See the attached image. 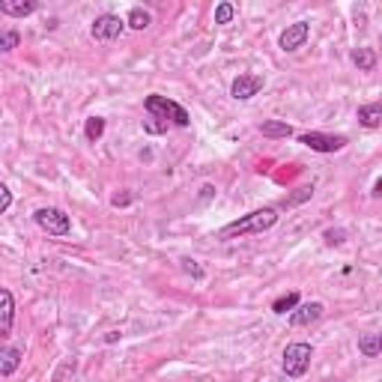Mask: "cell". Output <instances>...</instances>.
Listing matches in <instances>:
<instances>
[{
  "label": "cell",
  "mask_w": 382,
  "mask_h": 382,
  "mask_svg": "<svg viewBox=\"0 0 382 382\" xmlns=\"http://www.w3.org/2000/svg\"><path fill=\"white\" fill-rule=\"evenodd\" d=\"M13 320H15V299L13 293L0 286V337L13 332Z\"/></svg>",
  "instance_id": "cell-10"
},
{
  "label": "cell",
  "mask_w": 382,
  "mask_h": 382,
  "mask_svg": "<svg viewBox=\"0 0 382 382\" xmlns=\"http://www.w3.org/2000/svg\"><path fill=\"white\" fill-rule=\"evenodd\" d=\"M323 316V305L320 302H305V305H296L290 311V326H311Z\"/></svg>",
  "instance_id": "cell-9"
},
{
  "label": "cell",
  "mask_w": 382,
  "mask_h": 382,
  "mask_svg": "<svg viewBox=\"0 0 382 382\" xmlns=\"http://www.w3.org/2000/svg\"><path fill=\"white\" fill-rule=\"evenodd\" d=\"M18 42H21L18 30H0V54H6V51L18 48Z\"/></svg>",
  "instance_id": "cell-20"
},
{
  "label": "cell",
  "mask_w": 382,
  "mask_h": 382,
  "mask_svg": "<svg viewBox=\"0 0 382 382\" xmlns=\"http://www.w3.org/2000/svg\"><path fill=\"white\" fill-rule=\"evenodd\" d=\"M150 13H146V9H141V6H135L132 13H129V18H125V24H129L132 30H146L150 27Z\"/></svg>",
  "instance_id": "cell-17"
},
{
  "label": "cell",
  "mask_w": 382,
  "mask_h": 382,
  "mask_svg": "<svg viewBox=\"0 0 382 382\" xmlns=\"http://www.w3.org/2000/svg\"><path fill=\"white\" fill-rule=\"evenodd\" d=\"M353 63L358 66V72H374L376 69V51L374 48H358V51H353Z\"/></svg>",
  "instance_id": "cell-15"
},
{
  "label": "cell",
  "mask_w": 382,
  "mask_h": 382,
  "mask_svg": "<svg viewBox=\"0 0 382 382\" xmlns=\"http://www.w3.org/2000/svg\"><path fill=\"white\" fill-rule=\"evenodd\" d=\"M370 194H374V197L382 194V179H376V183H374V191H370Z\"/></svg>",
  "instance_id": "cell-26"
},
{
  "label": "cell",
  "mask_w": 382,
  "mask_h": 382,
  "mask_svg": "<svg viewBox=\"0 0 382 382\" xmlns=\"http://www.w3.org/2000/svg\"><path fill=\"white\" fill-rule=\"evenodd\" d=\"M299 144H305L307 150H314V153H337L346 146V137L326 135V132H305V135H299Z\"/></svg>",
  "instance_id": "cell-5"
},
{
  "label": "cell",
  "mask_w": 382,
  "mask_h": 382,
  "mask_svg": "<svg viewBox=\"0 0 382 382\" xmlns=\"http://www.w3.org/2000/svg\"><path fill=\"white\" fill-rule=\"evenodd\" d=\"M84 135H87V141H99L105 135V120L102 116H90L87 125H84Z\"/></svg>",
  "instance_id": "cell-19"
},
{
  "label": "cell",
  "mask_w": 382,
  "mask_h": 382,
  "mask_svg": "<svg viewBox=\"0 0 382 382\" xmlns=\"http://www.w3.org/2000/svg\"><path fill=\"white\" fill-rule=\"evenodd\" d=\"M233 15H236L233 3H218V6H215V24H230Z\"/></svg>",
  "instance_id": "cell-21"
},
{
  "label": "cell",
  "mask_w": 382,
  "mask_h": 382,
  "mask_svg": "<svg viewBox=\"0 0 382 382\" xmlns=\"http://www.w3.org/2000/svg\"><path fill=\"white\" fill-rule=\"evenodd\" d=\"M379 349H382V335H367L358 341V353L367 356V358H376Z\"/></svg>",
  "instance_id": "cell-16"
},
{
  "label": "cell",
  "mask_w": 382,
  "mask_h": 382,
  "mask_svg": "<svg viewBox=\"0 0 382 382\" xmlns=\"http://www.w3.org/2000/svg\"><path fill=\"white\" fill-rule=\"evenodd\" d=\"M125 30V21L120 18V15H111V13H105V15H99L93 21V27H90V33H93V39H99V42H111V39H116Z\"/></svg>",
  "instance_id": "cell-6"
},
{
  "label": "cell",
  "mask_w": 382,
  "mask_h": 382,
  "mask_svg": "<svg viewBox=\"0 0 382 382\" xmlns=\"http://www.w3.org/2000/svg\"><path fill=\"white\" fill-rule=\"evenodd\" d=\"M144 129L150 132V135H162V132H167V123H153V120H146Z\"/></svg>",
  "instance_id": "cell-23"
},
{
  "label": "cell",
  "mask_w": 382,
  "mask_h": 382,
  "mask_svg": "<svg viewBox=\"0 0 382 382\" xmlns=\"http://www.w3.org/2000/svg\"><path fill=\"white\" fill-rule=\"evenodd\" d=\"M275 224H278V212H275L272 206L266 209H254L248 212V215H242L236 221H230V224H224L218 230V239H236V236H248V233H266L272 230Z\"/></svg>",
  "instance_id": "cell-1"
},
{
  "label": "cell",
  "mask_w": 382,
  "mask_h": 382,
  "mask_svg": "<svg viewBox=\"0 0 382 382\" xmlns=\"http://www.w3.org/2000/svg\"><path fill=\"white\" fill-rule=\"evenodd\" d=\"M326 242H328V245H341V242H344V230H328L326 233Z\"/></svg>",
  "instance_id": "cell-24"
},
{
  "label": "cell",
  "mask_w": 382,
  "mask_h": 382,
  "mask_svg": "<svg viewBox=\"0 0 382 382\" xmlns=\"http://www.w3.org/2000/svg\"><path fill=\"white\" fill-rule=\"evenodd\" d=\"M129 200H132L129 194H116V197L111 200V204H114V206H125V204H129Z\"/></svg>",
  "instance_id": "cell-25"
},
{
  "label": "cell",
  "mask_w": 382,
  "mask_h": 382,
  "mask_svg": "<svg viewBox=\"0 0 382 382\" xmlns=\"http://www.w3.org/2000/svg\"><path fill=\"white\" fill-rule=\"evenodd\" d=\"M311 358H314L311 344H302V341H299V344H286L281 367H284V374L290 376V379H299V376L307 374V367H311Z\"/></svg>",
  "instance_id": "cell-3"
},
{
  "label": "cell",
  "mask_w": 382,
  "mask_h": 382,
  "mask_svg": "<svg viewBox=\"0 0 382 382\" xmlns=\"http://www.w3.org/2000/svg\"><path fill=\"white\" fill-rule=\"evenodd\" d=\"M33 221H36V224L45 230V233H51V236H69V233H72L69 215H66L63 209H57V206H42V209H36V212H33Z\"/></svg>",
  "instance_id": "cell-4"
},
{
  "label": "cell",
  "mask_w": 382,
  "mask_h": 382,
  "mask_svg": "<svg viewBox=\"0 0 382 382\" xmlns=\"http://www.w3.org/2000/svg\"><path fill=\"white\" fill-rule=\"evenodd\" d=\"M296 305H299V293H286V296H281V299L272 302V311L275 314H286V311H293Z\"/></svg>",
  "instance_id": "cell-18"
},
{
  "label": "cell",
  "mask_w": 382,
  "mask_h": 382,
  "mask_svg": "<svg viewBox=\"0 0 382 382\" xmlns=\"http://www.w3.org/2000/svg\"><path fill=\"white\" fill-rule=\"evenodd\" d=\"M9 206H13V191H9L3 183H0V215H3Z\"/></svg>",
  "instance_id": "cell-22"
},
{
  "label": "cell",
  "mask_w": 382,
  "mask_h": 382,
  "mask_svg": "<svg viewBox=\"0 0 382 382\" xmlns=\"http://www.w3.org/2000/svg\"><path fill=\"white\" fill-rule=\"evenodd\" d=\"M307 36H311V24H307V21H296V24H286L278 45H281V51H299L307 42Z\"/></svg>",
  "instance_id": "cell-8"
},
{
  "label": "cell",
  "mask_w": 382,
  "mask_h": 382,
  "mask_svg": "<svg viewBox=\"0 0 382 382\" xmlns=\"http://www.w3.org/2000/svg\"><path fill=\"white\" fill-rule=\"evenodd\" d=\"M263 87H266V78L245 72V75H239L236 81L230 84V96H233L236 102H248V99H254V96H257Z\"/></svg>",
  "instance_id": "cell-7"
},
{
  "label": "cell",
  "mask_w": 382,
  "mask_h": 382,
  "mask_svg": "<svg viewBox=\"0 0 382 382\" xmlns=\"http://www.w3.org/2000/svg\"><path fill=\"white\" fill-rule=\"evenodd\" d=\"M39 9L36 0H0V13L9 18H27Z\"/></svg>",
  "instance_id": "cell-11"
},
{
  "label": "cell",
  "mask_w": 382,
  "mask_h": 382,
  "mask_svg": "<svg viewBox=\"0 0 382 382\" xmlns=\"http://www.w3.org/2000/svg\"><path fill=\"white\" fill-rule=\"evenodd\" d=\"M144 108L150 111V116H155V120H174L176 125H185L191 123V116H188V111L183 108V105H176V102H171L167 96H146V102H144Z\"/></svg>",
  "instance_id": "cell-2"
},
{
  "label": "cell",
  "mask_w": 382,
  "mask_h": 382,
  "mask_svg": "<svg viewBox=\"0 0 382 382\" xmlns=\"http://www.w3.org/2000/svg\"><path fill=\"white\" fill-rule=\"evenodd\" d=\"M358 123H362L365 129H376V125L382 123V105L379 102L362 105V108H358Z\"/></svg>",
  "instance_id": "cell-13"
},
{
  "label": "cell",
  "mask_w": 382,
  "mask_h": 382,
  "mask_svg": "<svg viewBox=\"0 0 382 382\" xmlns=\"http://www.w3.org/2000/svg\"><path fill=\"white\" fill-rule=\"evenodd\" d=\"M21 365V349L18 346H0V376H13Z\"/></svg>",
  "instance_id": "cell-12"
},
{
  "label": "cell",
  "mask_w": 382,
  "mask_h": 382,
  "mask_svg": "<svg viewBox=\"0 0 382 382\" xmlns=\"http://www.w3.org/2000/svg\"><path fill=\"white\" fill-rule=\"evenodd\" d=\"M260 135L263 137H290L293 129H290V123H284V120H263Z\"/></svg>",
  "instance_id": "cell-14"
}]
</instances>
